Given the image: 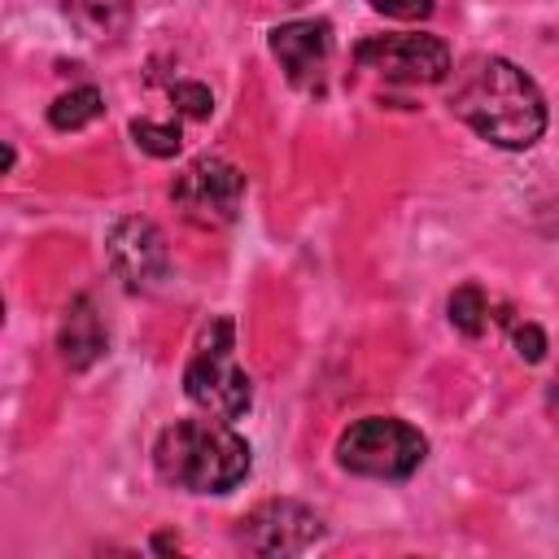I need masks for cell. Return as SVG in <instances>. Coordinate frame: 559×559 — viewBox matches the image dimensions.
I'll return each instance as SVG.
<instances>
[{
  "instance_id": "1",
  "label": "cell",
  "mask_w": 559,
  "mask_h": 559,
  "mask_svg": "<svg viewBox=\"0 0 559 559\" xmlns=\"http://www.w3.org/2000/svg\"><path fill=\"white\" fill-rule=\"evenodd\" d=\"M450 109L498 148H528L546 131V100L537 83L507 57H472L454 79Z\"/></svg>"
},
{
  "instance_id": "2",
  "label": "cell",
  "mask_w": 559,
  "mask_h": 559,
  "mask_svg": "<svg viewBox=\"0 0 559 559\" xmlns=\"http://www.w3.org/2000/svg\"><path fill=\"white\" fill-rule=\"evenodd\" d=\"M153 467L166 485L227 493L249 476V445L227 419H175L153 441Z\"/></svg>"
},
{
  "instance_id": "3",
  "label": "cell",
  "mask_w": 559,
  "mask_h": 559,
  "mask_svg": "<svg viewBox=\"0 0 559 559\" xmlns=\"http://www.w3.org/2000/svg\"><path fill=\"white\" fill-rule=\"evenodd\" d=\"M183 393L214 419H240L253 402L249 376L236 367V328L231 319H214L201 328L197 349L183 367Z\"/></svg>"
},
{
  "instance_id": "4",
  "label": "cell",
  "mask_w": 559,
  "mask_h": 559,
  "mask_svg": "<svg viewBox=\"0 0 559 559\" xmlns=\"http://www.w3.org/2000/svg\"><path fill=\"white\" fill-rule=\"evenodd\" d=\"M428 454V441L419 428H411L406 419L393 415H367L354 419L341 437H336V463L354 476H371V480H406Z\"/></svg>"
},
{
  "instance_id": "5",
  "label": "cell",
  "mask_w": 559,
  "mask_h": 559,
  "mask_svg": "<svg viewBox=\"0 0 559 559\" xmlns=\"http://www.w3.org/2000/svg\"><path fill=\"white\" fill-rule=\"evenodd\" d=\"M170 201L197 227H227L245 201V175L223 157H197L175 179Z\"/></svg>"
},
{
  "instance_id": "6",
  "label": "cell",
  "mask_w": 559,
  "mask_h": 559,
  "mask_svg": "<svg viewBox=\"0 0 559 559\" xmlns=\"http://www.w3.org/2000/svg\"><path fill=\"white\" fill-rule=\"evenodd\" d=\"M354 61L380 70L389 83H441L450 74V48L437 35H371L354 48Z\"/></svg>"
},
{
  "instance_id": "7",
  "label": "cell",
  "mask_w": 559,
  "mask_h": 559,
  "mask_svg": "<svg viewBox=\"0 0 559 559\" xmlns=\"http://www.w3.org/2000/svg\"><path fill=\"white\" fill-rule=\"evenodd\" d=\"M240 546L253 555H301L323 537V520L293 498H271L262 507H253L240 528H236Z\"/></svg>"
},
{
  "instance_id": "8",
  "label": "cell",
  "mask_w": 559,
  "mask_h": 559,
  "mask_svg": "<svg viewBox=\"0 0 559 559\" xmlns=\"http://www.w3.org/2000/svg\"><path fill=\"white\" fill-rule=\"evenodd\" d=\"M105 253H109L114 275H118L131 293H153V288H162V280H170V249H166V236H162L157 223H148V218H118V223L109 227Z\"/></svg>"
},
{
  "instance_id": "9",
  "label": "cell",
  "mask_w": 559,
  "mask_h": 559,
  "mask_svg": "<svg viewBox=\"0 0 559 559\" xmlns=\"http://www.w3.org/2000/svg\"><path fill=\"white\" fill-rule=\"evenodd\" d=\"M271 52L275 61L288 70V79L297 87L314 83L319 70L332 57V26L323 17H301V22H284L271 31Z\"/></svg>"
},
{
  "instance_id": "10",
  "label": "cell",
  "mask_w": 559,
  "mask_h": 559,
  "mask_svg": "<svg viewBox=\"0 0 559 559\" xmlns=\"http://www.w3.org/2000/svg\"><path fill=\"white\" fill-rule=\"evenodd\" d=\"M57 349H61L70 371H87L105 354V328H100V314L87 297L70 301V310L61 319V332H57Z\"/></svg>"
},
{
  "instance_id": "11",
  "label": "cell",
  "mask_w": 559,
  "mask_h": 559,
  "mask_svg": "<svg viewBox=\"0 0 559 559\" xmlns=\"http://www.w3.org/2000/svg\"><path fill=\"white\" fill-rule=\"evenodd\" d=\"M105 114V96L87 83V87H70V92H61L52 105H48V122L57 127V131H79V127H87L92 118H100Z\"/></svg>"
},
{
  "instance_id": "12",
  "label": "cell",
  "mask_w": 559,
  "mask_h": 559,
  "mask_svg": "<svg viewBox=\"0 0 559 559\" xmlns=\"http://www.w3.org/2000/svg\"><path fill=\"white\" fill-rule=\"evenodd\" d=\"M66 13L96 39L114 35L127 22V0H66Z\"/></svg>"
},
{
  "instance_id": "13",
  "label": "cell",
  "mask_w": 559,
  "mask_h": 559,
  "mask_svg": "<svg viewBox=\"0 0 559 559\" xmlns=\"http://www.w3.org/2000/svg\"><path fill=\"white\" fill-rule=\"evenodd\" d=\"M485 314H489V306H485V293H480L476 284H463V288L450 293V323H454L463 336H480Z\"/></svg>"
},
{
  "instance_id": "14",
  "label": "cell",
  "mask_w": 559,
  "mask_h": 559,
  "mask_svg": "<svg viewBox=\"0 0 559 559\" xmlns=\"http://www.w3.org/2000/svg\"><path fill=\"white\" fill-rule=\"evenodd\" d=\"M131 140H135L144 153H153V157H175L183 135H179L175 122H148V118H135V122H131Z\"/></svg>"
},
{
  "instance_id": "15",
  "label": "cell",
  "mask_w": 559,
  "mask_h": 559,
  "mask_svg": "<svg viewBox=\"0 0 559 559\" xmlns=\"http://www.w3.org/2000/svg\"><path fill=\"white\" fill-rule=\"evenodd\" d=\"M170 100H175V109L188 114V118H210V109H214V96H210L205 83H175V87H170Z\"/></svg>"
},
{
  "instance_id": "16",
  "label": "cell",
  "mask_w": 559,
  "mask_h": 559,
  "mask_svg": "<svg viewBox=\"0 0 559 559\" xmlns=\"http://www.w3.org/2000/svg\"><path fill=\"white\" fill-rule=\"evenodd\" d=\"M515 354H520L524 362H542V358H546V332H542L537 323H520V328H515Z\"/></svg>"
},
{
  "instance_id": "17",
  "label": "cell",
  "mask_w": 559,
  "mask_h": 559,
  "mask_svg": "<svg viewBox=\"0 0 559 559\" xmlns=\"http://www.w3.org/2000/svg\"><path fill=\"white\" fill-rule=\"evenodd\" d=\"M371 9L384 17H397V22H415V17L432 13V0H371Z\"/></svg>"
},
{
  "instance_id": "18",
  "label": "cell",
  "mask_w": 559,
  "mask_h": 559,
  "mask_svg": "<svg viewBox=\"0 0 559 559\" xmlns=\"http://www.w3.org/2000/svg\"><path fill=\"white\" fill-rule=\"evenodd\" d=\"M546 411H550V419L559 424V371L546 380Z\"/></svg>"
},
{
  "instance_id": "19",
  "label": "cell",
  "mask_w": 559,
  "mask_h": 559,
  "mask_svg": "<svg viewBox=\"0 0 559 559\" xmlns=\"http://www.w3.org/2000/svg\"><path fill=\"white\" fill-rule=\"evenodd\" d=\"M153 550H179V542H175V537H166V533H162V537H153Z\"/></svg>"
}]
</instances>
